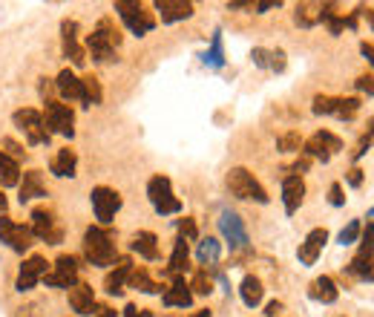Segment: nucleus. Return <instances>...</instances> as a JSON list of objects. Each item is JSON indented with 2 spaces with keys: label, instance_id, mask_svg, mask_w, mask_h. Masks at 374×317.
I'll use <instances>...</instances> for the list:
<instances>
[{
  "label": "nucleus",
  "instance_id": "nucleus-8",
  "mask_svg": "<svg viewBox=\"0 0 374 317\" xmlns=\"http://www.w3.org/2000/svg\"><path fill=\"white\" fill-rule=\"evenodd\" d=\"M15 124L21 127V133L26 136L29 144H49V130H46V121L38 110H18Z\"/></svg>",
  "mask_w": 374,
  "mask_h": 317
},
{
  "label": "nucleus",
  "instance_id": "nucleus-10",
  "mask_svg": "<svg viewBox=\"0 0 374 317\" xmlns=\"http://www.w3.org/2000/svg\"><path fill=\"white\" fill-rule=\"evenodd\" d=\"M32 231L29 228H24V225H18V222H12L9 216H0V243H6L12 251H18V254H24V251H29L32 248Z\"/></svg>",
  "mask_w": 374,
  "mask_h": 317
},
{
  "label": "nucleus",
  "instance_id": "nucleus-21",
  "mask_svg": "<svg viewBox=\"0 0 374 317\" xmlns=\"http://www.w3.org/2000/svg\"><path fill=\"white\" fill-rule=\"evenodd\" d=\"M130 274H133V260H130V257H118L115 271H110L107 280H104L107 294H115V297H118V294L124 291V283L130 280Z\"/></svg>",
  "mask_w": 374,
  "mask_h": 317
},
{
  "label": "nucleus",
  "instance_id": "nucleus-1",
  "mask_svg": "<svg viewBox=\"0 0 374 317\" xmlns=\"http://www.w3.org/2000/svg\"><path fill=\"white\" fill-rule=\"evenodd\" d=\"M118 44H121V35H118V29L113 26L110 18L98 21L95 32L87 38V49H90L93 61H98V64H110V61H115V49H118Z\"/></svg>",
  "mask_w": 374,
  "mask_h": 317
},
{
  "label": "nucleus",
  "instance_id": "nucleus-6",
  "mask_svg": "<svg viewBox=\"0 0 374 317\" xmlns=\"http://www.w3.org/2000/svg\"><path fill=\"white\" fill-rule=\"evenodd\" d=\"M219 231L224 236V243L231 246V251H245L248 248V228H245V222L237 211H222Z\"/></svg>",
  "mask_w": 374,
  "mask_h": 317
},
{
  "label": "nucleus",
  "instance_id": "nucleus-27",
  "mask_svg": "<svg viewBox=\"0 0 374 317\" xmlns=\"http://www.w3.org/2000/svg\"><path fill=\"white\" fill-rule=\"evenodd\" d=\"M75 165H78V156H75V150H69V147H63V150H58V156L52 158V165H49V171L55 173V176H75Z\"/></svg>",
  "mask_w": 374,
  "mask_h": 317
},
{
  "label": "nucleus",
  "instance_id": "nucleus-30",
  "mask_svg": "<svg viewBox=\"0 0 374 317\" xmlns=\"http://www.w3.org/2000/svg\"><path fill=\"white\" fill-rule=\"evenodd\" d=\"M239 294H242V303H245L248 308H254V306H259V303H262L265 288H262V283H259L254 274H248V277L242 280V286H239Z\"/></svg>",
  "mask_w": 374,
  "mask_h": 317
},
{
  "label": "nucleus",
  "instance_id": "nucleus-36",
  "mask_svg": "<svg viewBox=\"0 0 374 317\" xmlns=\"http://www.w3.org/2000/svg\"><path fill=\"white\" fill-rule=\"evenodd\" d=\"M81 87H84V107H93V104H101L104 93H101V84H98V78L87 75L81 78Z\"/></svg>",
  "mask_w": 374,
  "mask_h": 317
},
{
  "label": "nucleus",
  "instance_id": "nucleus-7",
  "mask_svg": "<svg viewBox=\"0 0 374 317\" xmlns=\"http://www.w3.org/2000/svg\"><path fill=\"white\" fill-rule=\"evenodd\" d=\"M311 110H314L317 116H337V119H343V121H351V119L360 113V99H354V96H348V99L317 96Z\"/></svg>",
  "mask_w": 374,
  "mask_h": 317
},
{
  "label": "nucleus",
  "instance_id": "nucleus-45",
  "mask_svg": "<svg viewBox=\"0 0 374 317\" xmlns=\"http://www.w3.org/2000/svg\"><path fill=\"white\" fill-rule=\"evenodd\" d=\"M328 202H331L334 208L346 205V196H343V185H340V182H334V185H331V191H328Z\"/></svg>",
  "mask_w": 374,
  "mask_h": 317
},
{
  "label": "nucleus",
  "instance_id": "nucleus-11",
  "mask_svg": "<svg viewBox=\"0 0 374 317\" xmlns=\"http://www.w3.org/2000/svg\"><path fill=\"white\" fill-rule=\"evenodd\" d=\"M46 130L49 133H61V136H66V139H72L75 136V113L66 107V104H61V101H46Z\"/></svg>",
  "mask_w": 374,
  "mask_h": 317
},
{
  "label": "nucleus",
  "instance_id": "nucleus-46",
  "mask_svg": "<svg viewBox=\"0 0 374 317\" xmlns=\"http://www.w3.org/2000/svg\"><path fill=\"white\" fill-rule=\"evenodd\" d=\"M279 6H282V0H259L254 9L256 12H268V9H279Z\"/></svg>",
  "mask_w": 374,
  "mask_h": 317
},
{
  "label": "nucleus",
  "instance_id": "nucleus-33",
  "mask_svg": "<svg viewBox=\"0 0 374 317\" xmlns=\"http://www.w3.org/2000/svg\"><path fill=\"white\" fill-rule=\"evenodd\" d=\"M219 254H222V246H219V240H213V236H204V240L199 243L196 257H199L202 266H216V263H219Z\"/></svg>",
  "mask_w": 374,
  "mask_h": 317
},
{
  "label": "nucleus",
  "instance_id": "nucleus-39",
  "mask_svg": "<svg viewBox=\"0 0 374 317\" xmlns=\"http://www.w3.org/2000/svg\"><path fill=\"white\" fill-rule=\"evenodd\" d=\"M360 219H351L343 231H340V246H351V243H357V236H360Z\"/></svg>",
  "mask_w": 374,
  "mask_h": 317
},
{
  "label": "nucleus",
  "instance_id": "nucleus-51",
  "mask_svg": "<svg viewBox=\"0 0 374 317\" xmlns=\"http://www.w3.org/2000/svg\"><path fill=\"white\" fill-rule=\"evenodd\" d=\"M93 317H115V311L113 308H107V306H101V308H95V314Z\"/></svg>",
  "mask_w": 374,
  "mask_h": 317
},
{
  "label": "nucleus",
  "instance_id": "nucleus-53",
  "mask_svg": "<svg viewBox=\"0 0 374 317\" xmlns=\"http://www.w3.org/2000/svg\"><path fill=\"white\" fill-rule=\"evenodd\" d=\"M6 213V196H4V191H0V216Z\"/></svg>",
  "mask_w": 374,
  "mask_h": 317
},
{
  "label": "nucleus",
  "instance_id": "nucleus-23",
  "mask_svg": "<svg viewBox=\"0 0 374 317\" xmlns=\"http://www.w3.org/2000/svg\"><path fill=\"white\" fill-rule=\"evenodd\" d=\"M41 196H46V185H43V176H41V171H29V173H24V182H21V205H26V202H32V199H41Z\"/></svg>",
  "mask_w": 374,
  "mask_h": 317
},
{
  "label": "nucleus",
  "instance_id": "nucleus-25",
  "mask_svg": "<svg viewBox=\"0 0 374 317\" xmlns=\"http://www.w3.org/2000/svg\"><path fill=\"white\" fill-rule=\"evenodd\" d=\"M156 243H159V240H156L153 231H138V233L133 236L130 248H133L138 257H144V260H156V257H159V246H156Z\"/></svg>",
  "mask_w": 374,
  "mask_h": 317
},
{
  "label": "nucleus",
  "instance_id": "nucleus-19",
  "mask_svg": "<svg viewBox=\"0 0 374 317\" xmlns=\"http://www.w3.org/2000/svg\"><path fill=\"white\" fill-rule=\"evenodd\" d=\"M156 12H159L162 24H176V21H187L193 15V4H187V0H159Z\"/></svg>",
  "mask_w": 374,
  "mask_h": 317
},
{
  "label": "nucleus",
  "instance_id": "nucleus-16",
  "mask_svg": "<svg viewBox=\"0 0 374 317\" xmlns=\"http://www.w3.org/2000/svg\"><path fill=\"white\" fill-rule=\"evenodd\" d=\"M69 306H72L75 314H81V317L95 314V291H93V286L75 283V286L69 288Z\"/></svg>",
  "mask_w": 374,
  "mask_h": 317
},
{
  "label": "nucleus",
  "instance_id": "nucleus-49",
  "mask_svg": "<svg viewBox=\"0 0 374 317\" xmlns=\"http://www.w3.org/2000/svg\"><path fill=\"white\" fill-rule=\"evenodd\" d=\"M279 311H282V303H279V300H274V303H268V308H265V314H268V317H276Z\"/></svg>",
  "mask_w": 374,
  "mask_h": 317
},
{
  "label": "nucleus",
  "instance_id": "nucleus-3",
  "mask_svg": "<svg viewBox=\"0 0 374 317\" xmlns=\"http://www.w3.org/2000/svg\"><path fill=\"white\" fill-rule=\"evenodd\" d=\"M228 188H231V193H234L237 199H248V202H259V205L268 202L265 188H262V185L254 179V173L245 171V168H234V171L228 173Z\"/></svg>",
  "mask_w": 374,
  "mask_h": 317
},
{
  "label": "nucleus",
  "instance_id": "nucleus-38",
  "mask_svg": "<svg viewBox=\"0 0 374 317\" xmlns=\"http://www.w3.org/2000/svg\"><path fill=\"white\" fill-rule=\"evenodd\" d=\"M354 257L357 260H371L374 257V222H368V228L363 231V246H360V251Z\"/></svg>",
  "mask_w": 374,
  "mask_h": 317
},
{
  "label": "nucleus",
  "instance_id": "nucleus-35",
  "mask_svg": "<svg viewBox=\"0 0 374 317\" xmlns=\"http://www.w3.org/2000/svg\"><path fill=\"white\" fill-rule=\"evenodd\" d=\"M320 12H323V4H299L294 21H296L299 26H306V29H308V26L320 24Z\"/></svg>",
  "mask_w": 374,
  "mask_h": 317
},
{
  "label": "nucleus",
  "instance_id": "nucleus-31",
  "mask_svg": "<svg viewBox=\"0 0 374 317\" xmlns=\"http://www.w3.org/2000/svg\"><path fill=\"white\" fill-rule=\"evenodd\" d=\"M21 182V168H18V162L12 156H6L4 150H0V185H6V188H12V185H18Z\"/></svg>",
  "mask_w": 374,
  "mask_h": 317
},
{
  "label": "nucleus",
  "instance_id": "nucleus-55",
  "mask_svg": "<svg viewBox=\"0 0 374 317\" xmlns=\"http://www.w3.org/2000/svg\"><path fill=\"white\" fill-rule=\"evenodd\" d=\"M193 317H210V311L204 308V311H199V314H193Z\"/></svg>",
  "mask_w": 374,
  "mask_h": 317
},
{
  "label": "nucleus",
  "instance_id": "nucleus-56",
  "mask_svg": "<svg viewBox=\"0 0 374 317\" xmlns=\"http://www.w3.org/2000/svg\"><path fill=\"white\" fill-rule=\"evenodd\" d=\"M371 216H374V208H371Z\"/></svg>",
  "mask_w": 374,
  "mask_h": 317
},
{
  "label": "nucleus",
  "instance_id": "nucleus-2",
  "mask_svg": "<svg viewBox=\"0 0 374 317\" xmlns=\"http://www.w3.org/2000/svg\"><path fill=\"white\" fill-rule=\"evenodd\" d=\"M84 254H87V260L93 266H101V268L113 266L115 263V243H113V236L104 228H95V225L87 228V233H84Z\"/></svg>",
  "mask_w": 374,
  "mask_h": 317
},
{
  "label": "nucleus",
  "instance_id": "nucleus-43",
  "mask_svg": "<svg viewBox=\"0 0 374 317\" xmlns=\"http://www.w3.org/2000/svg\"><path fill=\"white\" fill-rule=\"evenodd\" d=\"M179 231H182L179 236H182V240H187V243H190V240H196V236H199V231H196V222H193V219H187V216L179 222Z\"/></svg>",
  "mask_w": 374,
  "mask_h": 317
},
{
  "label": "nucleus",
  "instance_id": "nucleus-20",
  "mask_svg": "<svg viewBox=\"0 0 374 317\" xmlns=\"http://www.w3.org/2000/svg\"><path fill=\"white\" fill-rule=\"evenodd\" d=\"M303 196H306V182H303V176H285V179H282L285 213H296V208L303 205Z\"/></svg>",
  "mask_w": 374,
  "mask_h": 317
},
{
  "label": "nucleus",
  "instance_id": "nucleus-29",
  "mask_svg": "<svg viewBox=\"0 0 374 317\" xmlns=\"http://www.w3.org/2000/svg\"><path fill=\"white\" fill-rule=\"evenodd\" d=\"M317 303H334L337 297H340V291H337V286H334V280L331 277H317L314 283H311V291H308Z\"/></svg>",
  "mask_w": 374,
  "mask_h": 317
},
{
  "label": "nucleus",
  "instance_id": "nucleus-42",
  "mask_svg": "<svg viewBox=\"0 0 374 317\" xmlns=\"http://www.w3.org/2000/svg\"><path fill=\"white\" fill-rule=\"evenodd\" d=\"M299 144H303V141H299V133H285L279 139V150L282 153H294V150H299Z\"/></svg>",
  "mask_w": 374,
  "mask_h": 317
},
{
  "label": "nucleus",
  "instance_id": "nucleus-32",
  "mask_svg": "<svg viewBox=\"0 0 374 317\" xmlns=\"http://www.w3.org/2000/svg\"><path fill=\"white\" fill-rule=\"evenodd\" d=\"M202 61H204V66H210V69H222V66H224V49H222V32H219V29L213 32L210 49L202 55Z\"/></svg>",
  "mask_w": 374,
  "mask_h": 317
},
{
  "label": "nucleus",
  "instance_id": "nucleus-13",
  "mask_svg": "<svg viewBox=\"0 0 374 317\" xmlns=\"http://www.w3.org/2000/svg\"><path fill=\"white\" fill-rule=\"evenodd\" d=\"M337 150H343V141H340L334 133H328V130H320V133H314V136L306 141V156L320 158V162H328V158H331Z\"/></svg>",
  "mask_w": 374,
  "mask_h": 317
},
{
  "label": "nucleus",
  "instance_id": "nucleus-5",
  "mask_svg": "<svg viewBox=\"0 0 374 317\" xmlns=\"http://www.w3.org/2000/svg\"><path fill=\"white\" fill-rule=\"evenodd\" d=\"M115 12H118L121 21L127 24V29H130L133 35H138V38L147 35V32H153V26H156V18L150 15V12H144L141 4H133V0H118Z\"/></svg>",
  "mask_w": 374,
  "mask_h": 317
},
{
  "label": "nucleus",
  "instance_id": "nucleus-44",
  "mask_svg": "<svg viewBox=\"0 0 374 317\" xmlns=\"http://www.w3.org/2000/svg\"><path fill=\"white\" fill-rule=\"evenodd\" d=\"M354 87H357L360 93H368V96H374V75H360L357 81H354Z\"/></svg>",
  "mask_w": 374,
  "mask_h": 317
},
{
  "label": "nucleus",
  "instance_id": "nucleus-34",
  "mask_svg": "<svg viewBox=\"0 0 374 317\" xmlns=\"http://www.w3.org/2000/svg\"><path fill=\"white\" fill-rule=\"evenodd\" d=\"M127 283H130V288L144 291V294H159V291H162V286L150 280V274H147L144 268H133V274H130V280H127Z\"/></svg>",
  "mask_w": 374,
  "mask_h": 317
},
{
  "label": "nucleus",
  "instance_id": "nucleus-24",
  "mask_svg": "<svg viewBox=\"0 0 374 317\" xmlns=\"http://www.w3.org/2000/svg\"><path fill=\"white\" fill-rule=\"evenodd\" d=\"M165 306H170V308H187L190 303H193V291H190V286L179 277V280H173V286L165 291Z\"/></svg>",
  "mask_w": 374,
  "mask_h": 317
},
{
  "label": "nucleus",
  "instance_id": "nucleus-18",
  "mask_svg": "<svg viewBox=\"0 0 374 317\" xmlns=\"http://www.w3.org/2000/svg\"><path fill=\"white\" fill-rule=\"evenodd\" d=\"M43 274H46V260L38 257V254L29 257V260L21 266V274H18V291H32Z\"/></svg>",
  "mask_w": 374,
  "mask_h": 317
},
{
  "label": "nucleus",
  "instance_id": "nucleus-14",
  "mask_svg": "<svg viewBox=\"0 0 374 317\" xmlns=\"http://www.w3.org/2000/svg\"><path fill=\"white\" fill-rule=\"evenodd\" d=\"M93 208H95V216L101 225H110L115 211L121 208V196L113 191V188H93Z\"/></svg>",
  "mask_w": 374,
  "mask_h": 317
},
{
  "label": "nucleus",
  "instance_id": "nucleus-52",
  "mask_svg": "<svg viewBox=\"0 0 374 317\" xmlns=\"http://www.w3.org/2000/svg\"><path fill=\"white\" fill-rule=\"evenodd\" d=\"M231 9H254V4H248V0H234Z\"/></svg>",
  "mask_w": 374,
  "mask_h": 317
},
{
  "label": "nucleus",
  "instance_id": "nucleus-47",
  "mask_svg": "<svg viewBox=\"0 0 374 317\" xmlns=\"http://www.w3.org/2000/svg\"><path fill=\"white\" fill-rule=\"evenodd\" d=\"M124 317H153V311H147V308H135V306H127V308H124Z\"/></svg>",
  "mask_w": 374,
  "mask_h": 317
},
{
  "label": "nucleus",
  "instance_id": "nucleus-22",
  "mask_svg": "<svg viewBox=\"0 0 374 317\" xmlns=\"http://www.w3.org/2000/svg\"><path fill=\"white\" fill-rule=\"evenodd\" d=\"M55 87H58V93H61L63 99H69V101H81V104H84V87H81V78L75 75V72L63 69V72L55 78Z\"/></svg>",
  "mask_w": 374,
  "mask_h": 317
},
{
  "label": "nucleus",
  "instance_id": "nucleus-40",
  "mask_svg": "<svg viewBox=\"0 0 374 317\" xmlns=\"http://www.w3.org/2000/svg\"><path fill=\"white\" fill-rule=\"evenodd\" d=\"M190 288L196 291V294H210L213 291V283H210V277H207V271H196L193 274V283H190Z\"/></svg>",
  "mask_w": 374,
  "mask_h": 317
},
{
  "label": "nucleus",
  "instance_id": "nucleus-54",
  "mask_svg": "<svg viewBox=\"0 0 374 317\" xmlns=\"http://www.w3.org/2000/svg\"><path fill=\"white\" fill-rule=\"evenodd\" d=\"M6 147H9V150H15V153H18V156H24V150H21V147H18V144H15V141H9V139H6Z\"/></svg>",
  "mask_w": 374,
  "mask_h": 317
},
{
  "label": "nucleus",
  "instance_id": "nucleus-4",
  "mask_svg": "<svg viewBox=\"0 0 374 317\" xmlns=\"http://www.w3.org/2000/svg\"><path fill=\"white\" fill-rule=\"evenodd\" d=\"M147 196H150V202H153L156 213H162V216H170V213L182 211V202L173 196V185H170L167 176H153V179H150Z\"/></svg>",
  "mask_w": 374,
  "mask_h": 317
},
{
  "label": "nucleus",
  "instance_id": "nucleus-28",
  "mask_svg": "<svg viewBox=\"0 0 374 317\" xmlns=\"http://www.w3.org/2000/svg\"><path fill=\"white\" fill-rule=\"evenodd\" d=\"M254 64L262 66V69L282 72L285 69V52L282 49H262V46H256L254 49Z\"/></svg>",
  "mask_w": 374,
  "mask_h": 317
},
{
  "label": "nucleus",
  "instance_id": "nucleus-37",
  "mask_svg": "<svg viewBox=\"0 0 374 317\" xmlns=\"http://www.w3.org/2000/svg\"><path fill=\"white\" fill-rule=\"evenodd\" d=\"M348 271L354 274V277H360V280H371L374 283V257L371 260H351L348 263Z\"/></svg>",
  "mask_w": 374,
  "mask_h": 317
},
{
  "label": "nucleus",
  "instance_id": "nucleus-9",
  "mask_svg": "<svg viewBox=\"0 0 374 317\" xmlns=\"http://www.w3.org/2000/svg\"><path fill=\"white\" fill-rule=\"evenodd\" d=\"M43 283L49 288H72L75 283H78V263H75V257L61 254L55 260V268L49 274H43Z\"/></svg>",
  "mask_w": 374,
  "mask_h": 317
},
{
  "label": "nucleus",
  "instance_id": "nucleus-26",
  "mask_svg": "<svg viewBox=\"0 0 374 317\" xmlns=\"http://www.w3.org/2000/svg\"><path fill=\"white\" fill-rule=\"evenodd\" d=\"M187 257H190V248H187V240H176V246H173V254H170V260H167V274L173 277V280H179L182 277V271H187Z\"/></svg>",
  "mask_w": 374,
  "mask_h": 317
},
{
  "label": "nucleus",
  "instance_id": "nucleus-17",
  "mask_svg": "<svg viewBox=\"0 0 374 317\" xmlns=\"http://www.w3.org/2000/svg\"><path fill=\"white\" fill-rule=\"evenodd\" d=\"M326 243H328V231H326V228H314V231L306 236V243L299 246V263H303V266H314Z\"/></svg>",
  "mask_w": 374,
  "mask_h": 317
},
{
  "label": "nucleus",
  "instance_id": "nucleus-15",
  "mask_svg": "<svg viewBox=\"0 0 374 317\" xmlns=\"http://www.w3.org/2000/svg\"><path fill=\"white\" fill-rule=\"evenodd\" d=\"M61 41H63V55L75 64V66H84V49L78 44V24L75 21H63L61 24Z\"/></svg>",
  "mask_w": 374,
  "mask_h": 317
},
{
  "label": "nucleus",
  "instance_id": "nucleus-12",
  "mask_svg": "<svg viewBox=\"0 0 374 317\" xmlns=\"http://www.w3.org/2000/svg\"><path fill=\"white\" fill-rule=\"evenodd\" d=\"M29 231H32V236H38V240H43L49 246H58L61 236H63L61 228H58V222H55V216H52V211H46V208H35L32 211Z\"/></svg>",
  "mask_w": 374,
  "mask_h": 317
},
{
  "label": "nucleus",
  "instance_id": "nucleus-48",
  "mask_svg": "<svg viewBox=\"0 0 374 317\" xmlns=\"http://www.w3.org/2000/svg\"><path fill=\"white\" fill-rule=\"evenodd\" d=\"M348 185H351V188H360V185H363V171H360V168H351V171H348Z\"/></svg>",
  "mask_w": 374,
  "mask_h": 317
},
{
  "label": "nucleus",
  "instance_id": "nucleus-41",
  "mask_svg": "<svg viewBox=\"0 0 374 317\" xmlns=\"http://www.w3.org/2000/svg\"><path fill=\"white\" fill-rule=\"evenodd\" d=\"M371 141H374V119H368V130H365L363 139H360V144H357V150H354V158H363Z\"/></svg>",
  "mask_w": 374,
  "mask_h": 317
},
{
  "label": "nucleus",
  "instance_id": "nucleus-50",
  "mask_svg": "<svg viewBox=\"0 0 374 317\" xmlns=\"http://www.w3.org/2000/svg\"><path fill=\"white\" fill-rule=\"evenodd\" d=\"M360 52L368 58V64L374 66V46H368V44H360Z\"/></svg>",
  "mask_w": 374,
  "mask_h": 317
}]
</instances>
